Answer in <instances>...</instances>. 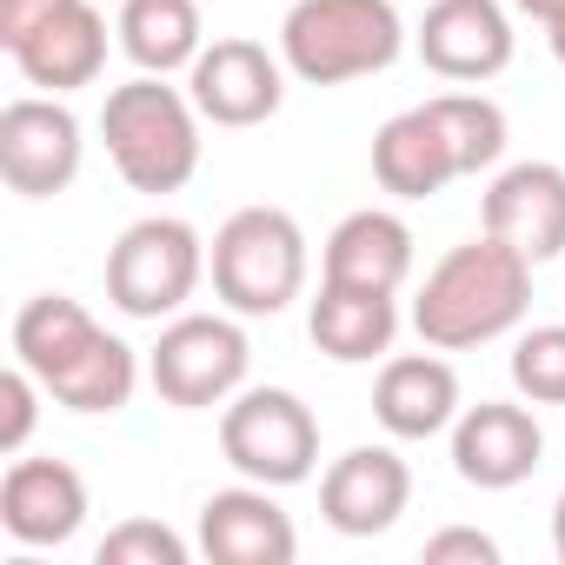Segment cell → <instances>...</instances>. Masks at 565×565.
<instances>
[{
  "mask_svg": "<svg viewBox=\"0 0 565 565\" xmlns=\"http://www.w3.org/2000/svg\"><path fill=\"white\" fill-rule=\"evenodd\" d=\"M499 565V539H486V532H472V525H446V532H433L426 539V565Z\"/></svg>",
  "mask_w": 565,
  "mask_h": 565,
  "instance_id": "27",
  "label": "cell"
},
{
  "mask_svg": "<svg viewBox=\"0 0 565 565\" xmlns=\"http://www.w3.org/2000/svg\"><path fill=\"white\" fill-rule=\"evenodd\" d=\"M406 47L393 0H294L279 21V61L307 87H347L386 74Z\"/></svg>",
  "mask_w": 565,
  "mask_h": 565,
  "instance_id": "3",
  "label": "cell"
},
{
  "mask_svg": "<svg viewBox=\"0 0 565 565\" xmlns=\"http://www.w3.org/2000/svg\"><path fill=\"white\" fill-rule=\"evenodd\" d=\"M459 413H466L459 406V373L439 360V347L433 353H399L373 380V419L393 439H439V433H452Z\"/></svg>",
  "mask_w": 565,
  "mask_h": 565,
  "instance_id": "16",
  "label": "cell"
},
{
  "mask_svg": "<svg viewBox=\"0 0 565 565\" xmlns=\"http://www.w3.org/2000/svg\"><path fill=\"white\" fill-rule=\"evenodd\" d=\"M100 140H107L114 173L153 200L180 193L200 173V147H206L193 94L167 87V74H134L127 87H114L100 107Z\"/></svg>",
  "mask_w": 565,
  "mask_h": 565,
  "instance_id": "2",
  "label": "cell"
},
{
  "mask_svg": "<svg viewBox=\"0 0 565 565\" xmlns=\"http://www.w3.org/2000/svg\"><path fill=\"white\" fill-rule=\"evenodd\" d=\"M94 558L100 565H186V539L160 519H120Z\"/></svg>",
  "mask_w": 565,
  "mask_h": 565,
  "instance_id": "25",
  "label": "cell"
},
{
  "mask_svg": "<svg viewBox=\"0 0 565 565\" xmlns=\"http://www.w3.org/2000/svg\"><path fill=\"white\" fill-rule=\"evenodd\" d=\"M213 300L239 320H273L287 313L307 287V233L287 206H239L213 233L206 253Z\"/></svg>",
  "mask_w": 565,
  "mask_h": 565,
  "instance_id": "4",
  "label": "cell"
},
{
  "mask_svg": "<svg viewBox=\"0 0 565 565\" xmlns=\"http://www.w3.org/2000/svg\"><path fill=\"white\" fill-rule=\"evenodd\" d=\"M413 41H419V61L459 87H479L512 67V21L499 0H433Z\"/></svg>",
  "mask_w": 565,
  "mask_h": 565,
  "instance_id": "13",
  "label": "cell"
},
{
  "mask_svg": "<svg viewBox=\"0 0 565 565\" xmlns=\"http://www.w3.org/2000/svg\"><path fill=\"white\" fill-rule=\"evenodd\" d=\"M200 273H206V239L173 213H147L107 246V300L127 320H173L193 300Z\"/></svg>",
  "mask_w": 565,
  "mask_h": 565,
  "instance_id": "6",
  "label": "cell"
},
{
  "mask_svg": "<svg viewBox=\"0 0 565 565\" xmlns=\"http://www.w3.org/2000/svg\"><path fill=\"white\" fill-rule=\"evenodd\" d=\"M186 94L200 107V120L239 134V127H266L287 100V61L266 54L246 34H226L213 47H200V61L186 67Z\"/></svg>",
  "mask_w": 565,
  "mask_h": 565,
  "instance_id": "9",
  "label": "cell"
},
{
  "mask_svg": "<svg viewBox=\"0 0 565 565\" xmlns=\"http://www.w3.org/2000/svg\"><path fill=\"white\" fill-rule=\"evenodd\" d=\"M41 380L14 360L8 373H0V452H8V459H21V446L34 439V419H41Z\"/></svg>",
  "mask_w": 565,
  "mask_h": 565,
  "instance_id": "26",
  "label": "cell"
},
{
  "mask_svg": "<svg viewBox=\"0 0 565 565\" xmlns=\"http://www.w3.org/2000/svg\"><path fill=\"white\" fill-rule=\"evenodd\" d=\"M406 499H413V466L393 446H353L320 479V519L340 539H380V532H393L399 512H406Z\"/></svg>",
  "mask_w": 565,
  "mask_h": 565,
  "instance_id": "11",
  "label": "cell"
},
{
  "mask_svg": "<svg viewBox=\"0 0 565 565\" xmlns=\"http://www.w3.org/2000/svg\"><path fill=\"white\" fill-rule=\"evenodd\" d=\"M47 399L67 406V413H120L140 386V360L127 340H114L107 327H94L54 373H41Z\"/></svg>",
  "mask_w": 565,
  "mask_h": 565,
  "instance_id": "21",
  "label": "cell"
},
{
  "mask_svg": "<svg viewBox=\"0 0 565 565\" xmlns=\"http://www.w3.org/2000/svg\"><path fill=\"white\" fill-rule=\"evenodd\" d=\"M246 366H253V347H246L239 313H173L147 353L153 393L180 413L226 406L246 386Z\"/></svg>",
  "mask_w": 565,
  "mask_h": 565,
  "instance_id": "7",
  "label": "cell"
},
{
  "mask_svg": "<svg viewBox=\"0 0 565 565\" xmlns=\"http://www.w3.org/2000/svg\"><path fill=\"white\" fill-rule=\"evenodd\" d=\"M120 54L140 74H180L200 61L206 28H200V0H120Z\"/></svg>",
  "mask_w": 565,
  "mask_h": 565,
  "instance_id": "22",
  "label": "cell"
},
{
  "mask_svg": "<svg viewBox=\"0 0 565 565\" xmlns=\"http://www.w3.org/2000/svg\"><path fill=\"white\" fill-rule=\"evenodd\" d=\"M373 180L393 200H433L459 180V160H452L433 107H406L373 134Z\"/></svg>",
  "mask_w": 565,
  "mask_h": 565,
  "instance_id": "20",
  "label": "cell"
},
{
  "mask_svg": "<svg viewBox=\"0 0 565 565\" xmlns=\"http://www.w3.org/2000/svg\"><path fill=\"white\" fill-rule=\"evenodd\" d=\"M532 307V259L479 226V239L452 246L413 300V333L439 353H466L505 340Z\"/></svg>",
  "mask_w": 565,
  "mask_h": 565,
  "instance_id": "1",
  "label": "cell"
},
{
  "mask_svg": "<svg viewBox=\"0 0 565 565\" xmlns=\"http://www.w3.org/2000/svg\"><path fill=\"white\" fill-rule=\"evenodd\" d=\"M552 552L565 558V492H558V505H552Z\"/></svg>",
  "mask_w": 565,
  "mask_h": 565,
  "instance_id": "31",
  "label": "cell"
},
{
  "mask_svg": "<svg viewBox=\"0 0 565 565\" xmlns=\"http://www.w3.org/2000/svg\"><path fill=\"white\" fill-rule=\"evenodd\" d=\"M200 552L213 565H294L300 558V532L279 512L273 486H226L200 505Z\"/></svg>",
  "mask_w": 565,
  "mask_h": 565,
  "instance_id": "14",
  "label": "cell"
},
{
  "mask_svg": "<svg viewBox=\"0 0 565 565\" xmlns=\"http://www.w3.org/2000/svg\"><path fill=\"white\" fill-rule=\"evenodd\" d=\"M512 386L532 406H565V327H532L512 340Z\"/></svg>",
  "mask_w": 565,
  "mask_h": 565,
  "instance_id": "24",
  "label": "cell"
},
{
  "mask_svg": "<svg viewBox=\"0 0 565 565\" xmlns=\"http://www.w3.org/2000/svg\"><path fill=\"white\" fill-rule=\"evenodd\" d=\"M545 41H552V61L565 67V14H558V21H545Z\"/></svg>",
  "mask_w": 565,
  "mask_h": 565,
  "instance_id": "30",
  "label": "cell"
},
{
  "mask_svg": "<svg viewBox=\"0 0 565 565\" xmlns=\"http://www.w3.org/2000/svg\"><path fill=\"white\" fill-rule=\"evenodd\" d=\"M81 120L61 94H21L0 107V180L21 200H54L81 173Z\"/></svg>",
  "mask_w": 565,
  "mask_h": 565,
  "instance_id": "8",
  "label": "cell"
},
{
  "mask_svg": "<svg viewBox=\"0 0 565 565\" xmlns=\"http://www.w3.org/2000/svg\"><path fill=\"white\" fill-rule=\"evenodd\" d=\"M426 107H433L452 160H459V180L505 160V107L499 100H486V94H433Z\"/></svg>",
  "mask_w": 565,
  "mask_h": 565,
  "instance_id": "23",
  "label": "cell"
},
{
  "mask_svg": "<svg viewBox=\"0 0 565 565\" xmlns=\"http://www.w3.org/2000/svg\"><path fill=\"white\" fill-rule=\"evenodd\" d=\"M406 273H413V226L399 213H386V206L347 213L320 246V279H340V287L399 294Z\"/></svg>",
  "mask_w": 565,
  "mask_h": 565,
  "instance_id": "17",
  "label": "cell"
},
{
  "mask_svg": "<svg viewBox=\"0 0 565 565\" xmlns=\"http://www.w3.org/2000/svg\"><path fill=\"white\" fill-rule=\"evenodd\" d=\"M220 452L239 479L287 492L307 486L320 466V419L287 386H239L220 406Z\"/></svg>",
  "mask_w": 565,
  "mask_h": 565,
  "instance_id": "5",
  "label": "cell"
},
{
  "mask_svg": "<svg viewBox=\"0 0 565 565\" xmlns=\"http://www.w3.org/2000/svg\"><path fill=\"white\" fill-rule=\"evenodd\" d=\"M307 333L340 366L386 360L393 340H399V294H373V287H340V279H320V300L307 313Z\"/></svg>",
  "mask_w": 565,
  "mask_h": 565,
  "instance_id": "19",
  "label": "cell"
},
{
  "mask_svg": "<svg viewBox=\"0 0 565 565\" xmlns=\"http://www.w3.org/2000/svg\"><path fill=\"white\" fill-rule=\"evenodd\" d=\"M14 67L28 87L41 94H74V87H94L100 67H107V21L94 0H67L54 21H41L21 47H14Z\"/></svg>",
  "mask_w": 565,
  "mask_h": 565,
  "instance_id": "18",
  "label": "cell"
},
{
  "mask_svg": "<svg viewBox=\"0 0 565 565\" xmlns=\"http://www.w3.org/2000/svg\"><path fill=\"white\" fill-rule=\"evenodd\" d=\"M519 14H532V21H558L565 14V0H512Z\"/></svg>",
  "mask_w": 565,
  "mask_h": 565,
  "instance_id": "29",
  "label": "cell"
},
{
  "mask_svg": "<svg viewBox=\"0 0 565 565\" xmlns=\"http://www.w3.org/2000/svg\"><path fill=\"white\" fill-rule=\"evenodd\" d=\"M61 8H67V0H0V47L14 54V47H21L41 21H54Z\"/></svg>",
  "mask_w": 565,
  "mask_h": 565,
  "instance_id": "28",
  "label": "cell"
},
{
  "mask_svg": "<svg viewBox=\"0 0 565 565\" xmlns=\"http://www.w3.org/2000/svg\"><path fill=\"white\" fill-rule=\"evenodd\" d=\"M545 459V433L532 419V406L512 399H479L452 419V472L479 492H512L539 472Z\"/></svg>",
  "mask_w": 565,
  "mask_h": 565,
  "instance_id": "10",
  "label": "cell"
},
{
  "mask_svg": "<svg viewBox=\"0 0 565 565\" xmlns=\"http://www.w3.org/2000/svg\"><path fill=\"white\" fill-rule=\"evenodd\" d=\"M479 226L499 233L505 246H519L532 266L558 259L565 253V167H552V160L505 167L479 200Z\"/></svg>",
  "mask_w": 565,
  "mask_h": 565,
  "instance_id": "12",
  "label": "cell"
},
{
  "mask_svg": "<svg viewBox=\"0 0 565 565\" xmlns=\"http://www.w3.org/2000/svg\"><path fill=\"white\" fill-rule=\"evenodd\" d=\"M87 525V479L67 459H14L0 479V532L14 545H67Z\"/></svg>",
  "mask_w": 565,
  "mask_h": 565,
  "instance_id": "15",
  "label": "cell"
}]
</instances>
